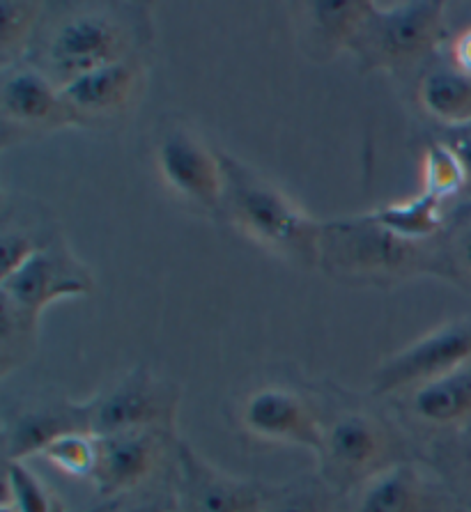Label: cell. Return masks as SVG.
Returning a JSON list of instances; mask_svg holds the SVG:
<instances>
[{"label": "cell", "instance_id": "6da1fadb", "mask_svg": "<svg viewBox=\"0 0 471 512\" xmlns=\"http://www.w3.org/2000/svg\"><path fill=\"white\" fill-rule=\"evenodd\" d=\"M150 42L152 19L145 3H49L26 62L63 90L97 69L145 56Z\"/></svg>", "mask_w": 471, "mask_h": 512}, {"label": "cell", "instance_id": "e0dca14e", "mask_svg": "<svg viewBox=\"0 0 471 512\" xmlns=\"http://www.w3.org/2000/svg\"><path fill=\"white\" fill-rule=\"evenodd\" d=\"M444 485L421 462H405L345 496L343 512H451Z\"/></svg>", "mask_w": 471, "mask_h": 512}, {"label": "cell", "instance_id": "484cf974", "mask_svg": "<svg viewBox=\"0 0 471 512\" xmlns=\"http://www.w3.org/2000/svg\"><path fill=\"white\" fill-rule=\"evenodd\" d=\"M0 508L10 512H67L58 492L30 471L26 462H5Z\"/></svg>", "mask_w": 471, "mask_h": 512}, {"label": "cell", "instance_id": "4316f807", "mask_svg": "<svg viewBox=\"0 0 471 512\" xmlns=\"http://www.w3.org/2000/svg\"><path fill=\"white\" fill-rule=\"evenodd\" d=\"M444 258V281L471 292V200L453 205L439 235Z\"/></svg>", "mask_w": 471, "mask_h": 512}, {"label": "cell", "instance_id": "1f68e13d", "mask_svg": "<svg viewBox=\"0 0 471 512\" xmlns=\"http://www.w3.org/2000/svg\"><path fill=\"white\" fill-rule=\"evenodd\" d=\"M127 499H113V501H99L95 503V506H90L86 510L81 512H118L122 508V503H125Z\"/></svg>", "mask_w": 471, "mask_h": 512}, {"label": "cell", "instance_id": "9a60e30c", "mask_svg": "<svg viewBox=\"0 0 471 512\" xmlns=\"http://www.w3.org/2000/svg\"><path fill=\"white\" fill-rule=\"evenodd\" d=\"M148 90L145 56L97 69L63 88V99L72 113L74 127L102 129L125 120L136 111Z\"/></svg>", "mask_w": 471, "mask_h": 512}, {"label": "cell", "instance_id": "8fae6325", "mask_svg": "<svg viewBox=\"0 0 471 512\" xmlns=\"http://www.w3.org/2000/svg\"><path fill=\"white\" fill-rule=\"evenodd\" d=\"M267 483L216 467L180 439L168 471L171 512H258Z\"/></svg>", "mask_w": 471, "mask_h": 512}, {"label": "cell", "instance_id": "52a82bcc", "mask_svg": "<svg viewBox=\"0 0 471 512\" xmlns=\"http://www.w3.org/2000/svg\"><path fill=\"white\" fill-rule=\"evenodd\" d=\"M152 168L161 186L193 212L216 216L223 196L221 150L177 115H164L152 134Z\"/></svg>", "mask_w": 471, "mask_h": 512}, {"label": "cell", "instance_id": "d6a6232c", "mask_svg": "<svg viewBox=\"0 0 471 512\" xmlns=\"http://www.w3.org/2000/svg\"><path fill=\"white\" fill-rule=\"evenodd\" d=\"M451 512H467V510H460V508H455V510H451Z\"/></svg>", "mask_w": 471, "mask_h": 512}, {"label": "cell", "instance_id": "836d02e7", "mask_svg": "<svg viewBox=\"0 0 471 512\" xmlns=\"http://www.w3.org/2000/svg\"><path fill=\"white\" fill-rule=\"evenodd\" d=\"M0 512H10V510H5V508H0Z\"/></svg>", "mask_w": 471, "mask_h": 512}, {"label": "cell", "instance_id": "5bb4252c", "mask_svg": "<svg viewBox=\"0 0 471 512\" xmlns=\"http://www.w3.org/2000/svg\"><path fill=\"white\" fill-rule=\"evenodd\" d=\"M74 432H92L90 400H72L63 393H33L3 414V455L5 462H26L42 455L53 441Z\"/></svg>", "mask_w": 471, "mask_h": 512}, {"label": "cell", "instance_id": "83f0119b", "mask_svg": "<svg viewBox=\"0 0 471 512\" xmlns=\"http://www.w3.org/2000/svg\"><path fill=\"white\" fill-rule=\"evenodd\" d=\"M42 457L67 478L92 480L97 469L99 439L92 432L65 434V437H60L46 446Z\"/></svg>", "mask_w": 471, "mask_h": 512}, {"label": "cell", "instance_id": "f1b7e54d", "mask_svg": "<svg viewBox=\"0 0 471 512\" xmlns=\"http://www.w3.org/2000/svg\"><path fill=\"white\" fill-rule=\"evenodd\" d=\"M444 58L460 72L471 74V26H465L449 37L444 46Z\"/></svg>", "mask_w": 471, "mask_h": 512}, {"label": "cell", "instance_id": "7a4b0ae2", "mask_svg": "<svg viewBox=\"0 0 471 512\" xmlns=\"http://www.w3.org/2000/svg\"><path fill=\"white\" fill-rule=\"evenodd\" d=\"M318 386L322 434L315 471L338 494L350 496L393 467L419 462V446L384 398L350 391L331 379Z\"/></svg>", "mask_w": 471, "mask_h": 512}, {"label": "cell", "instance_id": "4dcf8cb0", "mask_svg": "<svg viewBox=\"0 0 471 512\" xmlns=\"http://www.w3.org/2000/svg\"><path fill=\"white\" fill-rule=\"evenodd\" d=\"M118 512H171V492H168V480H166V494L161 496H143L138 501H125Z\"/></svg>", "mask_w": 471, "mask_h": 512}, {"label": "cell", "instance_id": "7402d4cb", "mask_svg": "<svg viewBox=\"0 0 471 512\" xmlns=\"http://www.w3.org/2000/svg\"><path fill=\"white\" fill-rule=\"evenodd\" d=\"M451 207L426 191H419L414 198L396 200V203L373 209L375 219L396 235L414 242H430L442 235L449 219Z\"/></svg>", "mask_w": 471, "mask_h": 512}, {"label": "cell", "instance_id": "cb8c5ba5", "mask_svg": "<svg viewBox=\"0 0 471 512\" xmlns=\"http://www.w3.org/2000/svg\"><path fill=\"white\" fill-rule=\"evenodd\" d=\"M44 0L0 3V69L26 62L46 14Z\"/></svg>", "mask_w": 471, "mask_h": 512}, {"label": "cell", "instance_id": "ba28073f", "mask_svg": "<svg viewBox=\"0 0 471 512\" xmlns=\"http://www.w3.org/2000/svg\"><path fill=\"white\" fill-rule=\"evenodd\" d=\"M182 386L145 363L113 379L90 398L92 430L115 434L127 430H164L177 434Z\"/></svg>", "mask_w": 471, "mask_h": 512}, {"label": "cell", "instance_id": "d6986e66", "mask_svg": "<svg viewBox=\"0 0 471 512\" xmlns=\"http://www.w3.org/2000/svg\"><path fill=\"white\" fill-rule=\"evenodd\" d=\"M63 237L56 214L40 198L26 193H3L0 205V262L3 274L21 267L33 255L58 244Z\"/></svg>", "mask_w": 471, "mask_h": 512}, {"label": "cell", "instance_id": "3957f363", "mask_svg": "<svg viewBox=\"0 0 471 512\" xmlns=\"http://www.w3.org/2000/svg\"><path fill=\"white\" fill-rule=\"evenodd\" d=\"M318 269L343 285L391 290L421 276L444 278V258L439 237L405 239L368 212L322 221Z\"/></svg>", "mask_w": 471, "mask_h": 512}, {"label": "cell", "instance_id": "603a6c76", "mask_svg": "<svg viewBox=\"0 0 471 512\" xmlns=\"http://www.w3.org/2000/svg\"><path fill=\"white\" fill-rule=\"evenodd\" d=\"M345 496L338 494L318 471L281 485H267L258 512H343Z\"/></svg>", "mask_w": 471, "mask_h": 512}, {"label": "cell", "instance_id": "9c48e42d", "mask_svg": "<svg viewBox=\"0 0 471 512\" xmlns=\"http://www.w3.org/2000/svg\"><path fill=\"white\" fill-rule=\"evenodd\" d=\"M92 292L95 276L69 248L67 239H60L7 276H0V308L10 310L35 329H40L44 310L56 301L90 297Z\"/></svg>", "mask_w": 471, "mask_h": 512}, {"label": "cell", "instance_id": "5b68a950", "mask_svg": "<svg viewBox=\"0 0 471 512\" xmlns=\"http://www.w3.org/2000/svg\"><path fill=\"white\" fill-rule=\"evenodd\" d=\"M444 0H405V3L370 5L350 53L361 74L403 72L428 65L449 42Z\"/></svg>", "mask_w": 471, "mask_h": 512}, {"label": "cell", "instance_id": "f546056e", "mask_svg": "<svg viewBox=\"0 0 471 512\" xmlns=\"http://www.w3.org/2000/svg\"><path fill=\"white\" fill-rule=\"evenodd\" d=\"M437 136H442L449 143L462 161V166L467 170V193L465 198L471 200V124L460 129H437ZM462 198V200H465Z\"/></svg>", "mask_w": 471, "mask_h": 512}, {"label": "cell", "instance_id": "d4e9b609", "mask_svg": "<svg viewBox=\"0 0 471 512\" xmlns=\"http://www.w3.org/2000/svg\"><path fill=\"white\" fill-rule=\"evenodd\" d=\"M421 180V191L444 200L446 205H449L451 200L465 198L467 170L462 166L458 152H455L442 136L432 134L426 145H423Z\"/></svg>", "mask_w": 471, "mask_h": 512}, {"label": "cell", "instance_id": "8992f818", "mask_svg": "<svg viewBox=\"0 0 471 512\" xmlns=\"http://www.w3.org/2000/svg\"><path fill=\"white\" fill-rule=\"evenodd\" d=\"M233 409V421L246 437L318 453L322 434L318 382L292 377L262 379L239 393Z\"/></svg>", "mask_w": 471, "mask_h": 512}, {"label": "cell", "instance_id": "30bf717a", "mask_svg": "<svg viewBox=\"0 0 471 512\" xmlns=\"http://www.w3.org/2000/svg\"><path fill=\"white\" fill-rule=\"evenodd\" d=\"M469 359L471 317L444 322L377 363L370 375V393L377 398H393L449 375Z\"/></svg>", "mask_w": 471, "mask_h": 512}, {"label": "cell", "instance_id": "7c38bea8", "mask_svg": "<svg viewBox=\"0 0 471 512\" xmlns=\"http://www.w3.org/2000/svg\"><path fill=\"white\" fill-rule=\"evenodd\" d=\"M74 127L63 90L28 62L0 74V145L3 150Z\"/></svg>", "mask_w": 471, "mask_h": 512}, {"label": "cell", "instance_id": "4fadbf2b", "mask_svg": "<svg viewBox=\"0 0 471 512\" xmlns=\"http://www.w3.org/2000/svg\"><path fill=\"white\" fill-rule=\"evenodd\" d=\"M99 457L90 483L102 501L129 499L161 471H171L180 434L164 430H127L97 434Z\"/></svg>", "mask_w": 471, "mask_h": 512}, {"label": "cell", "instance_id": "ac0fdd59", "mask_svg": "<svg viewBox=\"0 0 471 512\" xmlns=\"http://www.w3.org/2000/svg\"><path fill=\"white\" fill-rule=\"evenodd\" d=\"M370 5L373 0H308L288 5L301 53L313 62H329L350 51Z\"/></svg>", "mask_w": 471, "mask_h": 512}, {"label": "cell", "instance_id": "277c9868", "mask_svg": "<svg viewBox=\"0 0 471 512\" xmlns=\"http://www.w3.org/2000/svg\"><path fill=\"white\" fill-rule=\"evenodd\" d=\"M221 164L219 219L274 258L299 269H318L322 221L242 159L221 150Z\"/></svg>", "mask_w": 471, "mask_h": 512}, {"label": "cell", "instance_id": "44dd1931", "mask_svg": "<svg viewBox=\"0 0 471 512\" xmlns=\"http://www.w3.org/2000/svg\"><path fill=\"white\" fill-rule=\"evenodd\" d=\"M419 462L444 485L455 506L471 512V423L426 441Z\"/></svg>", "mask_w": 471, "mask_h": 512}, {"label": "cell", "instance_id": "ffe728a7", "mask_svg": "<svg viewBox=\"0 0 471 512\" xmlns=\"http://www.w3.org/2000/svg\"><path fill=\"white\" fill-rule=\"evenodd\" d=\"M416 106L437 129L471 124V74L455 69L444 53L432 58L416 81Z\"/></svg>", "mask_w": 471, "mask_h": 512}, {"label": "cell", "instance_id": "2e32d148", "mask_svg": "<svg viewBox=\"0 0 471 512\" xmlns=\"http://www.w3.org/2000/svg\"><path fill=\"white\" fill-rule=\"evenodd\" d=\"M384 400L419 448L432 437L465 428L471 423V359L435 382Z\"/></svg>", "mask_w": 471, "mask_h": 512}]
</instances>
